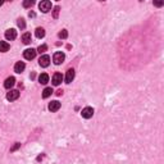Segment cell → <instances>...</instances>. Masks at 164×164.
Segmentation results:
<instances>
[{"instance_id":"18","label":"cell","mask_w":164,"mask_h":164,"mask_svg":"<svg viewBox=\"0 0 164 164\" xmlns=\"http://www.w3.org/2000/svg\"><path fill=\"white\" fill-rule=\"evenodd\" d=\"M58 36H59L60 39H63V40H64V39H67V37H68V32H67V30H62V31L59 32V35H58Z\"/></svg>"},{"instance_id":"17","label":"cell","mask_w":164,"mask_h":164,"mask_svg":"<svg viewBox=\"0 0 164 164\" xmlns=\"http://www.w3.org/2000/svg\"><path fill=\"white\" fill-rule=\"evenodd\" d=\"M35 33H36V37H37V39H42L45 36V30L42 27H37V28H36Z\"/></svg>"},{"instance_id":"16","label":"cell","mask_w":164,"mask_h":164,"mask_svg":"<svg viewBox=\"0 0 164 164\" xmlns=\"http://www.w3.org/2000/svg\"><path fill=\"white\" fill-rule=\"evenodd\" d=\"M9 44H8L7 41H0V51L1 53H5L9 50Z\"/></svg>"},{"instance_id":"6","label":"cell","mask_w":164,"mask_h":164,"mask_svg":"<svg viewBox=\"0 0 164 164\" xmlns=\"http://www.w3.org/2000/svg\"><path fill=\"white\" fill-rule=\"evenodd\" d=\"M17 37V31L14 30V28H9V30L5 31V39L9 41L14 40V39Z\"/></svg>"},{"instance_id":"9","label":"cell","mask_w":164,"mask_h":164,"mask_svg":"<svg viewBox=\"0 0 164 164\" xmlns=\"http://www.w3.org/2000/svg\"><path fill=\"white\" fill-rule=\"evenodd\" d=\"M73 80H75V69L71 68V69H68L67 73H65V83H71Z\"/></svg>"},{"instance_id":"2","label":"cell","mask_w":164,"mask_h":164,"mask_svg":"<svg viewBox=\"0 0 164 164\" xmlns=\"http://www.w3.org/2000/svg\"><path fill=\"white\" fill-rule=\"evenodd\" d=\"M39 8H40V10L42 13H47L49 10H51V3L49 0H44V1H41L39 4Z\"/></svg>"},{"instance_id":"7","label":"cell","mask_w":164,"mask_h":164,"mask_svg":"<svg viewBox=\"0 0 164 164\" xmlns=\"http://www.w3.org/2000/svg\"><path fill=\"white\" fill-rule=\"evenodd\" d=\"M39 64H40L41 67H44V68L49 67V64H50V57H49V55H42V57H40V59H39Z\"/></svg>"},{"instance_id":"15","label":"cell","mask_w":164,"mask_h":164,"mask_svg":"<svg viewBox=\"0 0 164 164\" xmlns=\"http://www.w3.org/2000/svg\"><path fill=\"white\" fill-rule=\"evenodd\" d=\"M53 89L51 87H46V89H44V91H42V97L44 99H47L49 96H51V94H53Z\"/></svg>"},{"instance_id":"3","label":"cell","mask_w":164,"mask_h":164,"mask_svg":"<svg viewBox=\"0 0 164 164\" xmlns=\"http://www.w3.org/2000/svg\"><path fill=\"white\" fill-rule=\"evenodd\" d=\"M81 115L85 118V119H90V118L94 115V109H92L91 107L83 108V109H82V112H81Z\"/></svg>"},{"instance_id":"1","label":"cell","mask_w":164,"mask_h":164,"mask_svg":"<svg viewBox=\"0 0 164 164\" xmlns=\"http://www.w3.org/2000/svg\"><path fill=\"white\" fill-rule=\"evenodd\" d=\"M64 59H65V54H64L63 51H57V53H54V57H53V62H54L57 65L62 64V63L64 62Z\"/></svg>"},{"instance_id":"26","label":"cell","mask_w":164,"mask_h":164,"mask_svg":"<svg viewBox=\"0 0 164 164\" xmlns=\"http://www.w3.org/2000/svg\"><path fill=\"white\" fill-rule=\"evenodd\" d=\"M3 4H4V1H1V0H0V7H1Z\"/></svg>"},{"instance_id":"14","label":"cell","mask_w":164,"mask_h":164,"mask_svg":"<svg viewBox=\"0 0 164 164\" xmlns=\"http://www.w3.org/2000/svg\"><path fill=\"white\" fill-rule=\"evenodd\" d=\"M39 82H40L41 85H46L47 82H49V76H47L46 73H41V75L39 76Z\"/></svg>"},{"instance_id":"24","label":"cell","mask_w":164,"mask_h":164,"mask_svg":"<svg viewBox=\"0 0 164 164\" xmlns=\"http://www.w3.org/2000/svg\"><path fill=\"white\" fill-rule=\"evenodd\" d=\"M163 4H164L163 1H160V3H154V5H155V7H162Z\"/></svg>"},{"instance_id":"21","label":"cell","mask_w":164,"mask_h":164,"mask_svg":"<svg viewBox=\"0 0 164 164\" xmlns=\"http://www.w3.org/2000/svg\"><path fill=\"white\" fill-rule=\"evenodd\" d=\"M18 27L22 28V30L26 27V23H25V19H23V18H19V19H18Z\"/></svg>"},{"instance_id":"20","label":"cell","mask_w":164,"mask_h":164,"mask_svg":"<svg viewBox=\"0 0 164 164\" xmlns=\"http://www.w3.org/2000/svg\"><path fill=\"white\" fill-rule=\"evenodd\" d=\"M59 12H60V8H59V7H55L54 10H53V17H54L55 19H57L58 15H59Z\"/></svg>"},{"instance_id":"23","label":"cell","mask_w":164,"mask_h":164,"mask_svg":"<svg viewBox=\"0 0 164 164\" xmlns=\"http://www.w3.org/2000/svg\"><path fill=\"white\" fill-rule=\"evenodd\" d=\"M18 147H21V144H19V142H15V145L12 147V149H10V151H15Z\"/></svg>"},{"instance_id":"8","label":"cell","mask_w":164,"mask_h":164,"mask_svg":"<svg viewBox=\"0 0 164 164\" xmlns=\"http://www.w3.org/2000/svg\"><path fill=\"white\" fill-rule=\"evenodd\" d=\"M53 85L54 86H59L60 83H62V81H63V76H62V73H54V76H53Z\"/></svg>"},{"instance_id":"22","label":"cell","mask_w":164,"mask_h":164,"mask_svg":"<svg viewBox=\"0 0 164 164\" xmlns=\"http://www.w3.org/2000/svg\"><path fill=\"white\" fill-rule=\"evenodd\" d=\"M46 50H47V46H46V45H40V46L37 47V51L40 53V54H41V53H45Z\"/></svg>"},{"instance_id":"13","label":"cell","mask_w":164,"mask_h":164,"mask_svg":"<svg viewBox=\"0 0 164 164\" xmlns=\"http://www.w3.org/2000/svg\"><path fill=\"white\" fill-rule=\"evenodd\" d=\"M22 41H23V44H26V45L31 44V41H32V36H31V33H30V32L23 33V36H22Z\"/></svg>"},{"instance_id":"10","label":"cell","mask_w":164,"mask_h":164,"mask_svg":"<svg viewBox=\"0 0 164 164\" xmlns=\"http://www.w3.org/2000/svg\"><path fill=\"white\" fill-rule=\"evenodd\" d=\"M60 103L58 101V100H54V101H51V103H49V110L50 112H58V110L60 109Z\"/></svg>"},{"instance_id":"11","label":"cell","mask_w":164,"mask_h":164,"mask_svg":"<svg viewBox=\"0 0 164 164\" xmlns=\"http://www.w3.org/2000/svg\"><path fill=\"white\" fill-rule=\"evenodd\" d=\"M26 68V64L23 62H17L14 65V72L15 73H22Z\"/></svg>"},{"instance_id":"12","label":"cell","mask_w":164,"mask_h":164,"mask_svg":"<svg viewBox=\"0 0 164 164\" xmlns=\"http://www.w3.org/2000/svg\"><path fill=\"white\" fill-rule=\"evenodd\" d=\"M15 83V78L13 77V76H10V77H8L7 80L4 82V87L5 89H10V87H13Z\"/></svg>"},{"instance_id":"4","label":"cell","mask_w":164,"mask_h":164,"mask_svg":"<svg viewBox=\"0 0 164 164\" xmlns=\"http://www.w3.org/2000/svg\"><path fill=\"white\" fill-rule=\"evenodd\" d=\"M36 50L35 49H26L25 50V53H23V57H25V59H27V60H31V59H33V58L36 57Z\"/></svg>"},{"instance_id":"25","label":"cell","mask_w":164,"mask_h":164,"mask_svg":"<svg viewBox=\"0 0 164 164\" xmlns=\"http://www.w3.org/2000/svg\"><path fill=\"white\" fill-rule=\"evenodd\" d=\"M63 94V91H62V90H59V91H57V95H58V96H60V95H62Z\"/></svg>"},{"instance_id":"5","label":"cell","mask_w":164,"mask_h":164,"mask_svg":"<svg viewBox=\"0 0 164 164\" xmlns=\"http://www.w3.org/2000/svg\"><path fill=\"white\" fill-rule=\"evenodd\" d=\"M18 97H19V91H18V90H10L7 94V99L9 100V101H14Z\"/></svg>"},{"instance_id":"19","label":"cell","mask_w":164,"mask_h":164,"mask_svg":"<svg viewBox=\"0 0 164 164\" xmlns=\"http://www.w3.org/2000/svg\"><path fill=\"white\" fill-rule=\"evenodd\" d=\"M33 4H35L33 0H26V1H23V7L25 8H30V7H32Z\"/></svg>"}]
</instances>
